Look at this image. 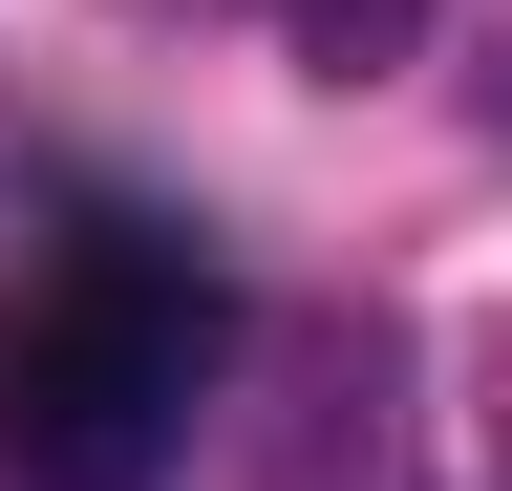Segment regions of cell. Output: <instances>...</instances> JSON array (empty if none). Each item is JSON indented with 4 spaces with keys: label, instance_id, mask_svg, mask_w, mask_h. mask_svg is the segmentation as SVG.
Wrapping results in <instances>:
<instances>
[{
    "label": "cell",
    "instance_id": "obj_1",
    "mask_svg": "<svg viewBox=\"0 0 512 491\" xmlns=\"http://www.w3.org/2000/svg\"><path fill=\"white\" fill-rule=\"evenodd\" d=\"M214 385V278L150 235H64L0 299V470L22 491H150Z\"/></svg>",
    "mask_w": 512,
    "mask_h": 491
},
{
    "label": "cell",
    "instance_id": "obj_2",
    "mask_svg": "<svg viewBox=\"0 0 512 491\" xmlns=\"http://www.w3.org/2000/svg\"><path fill=\"white\" fill-rule=\"evenodd\" d=\"M406 22H427V0H299V43H320V65H384Z\"/></svg>",
    "mask_w": 512,
    "mask_h": 491
},
{
    "label": "cell",
    "instance_id": "obj_3",
    "mask_svg": "<svg viewBox=\"0 0 512 491\" xmlns=\"http://www.w3.org/2000/svg\"><path fill=\"white\" fill-rule=\"evenodd\" d=\"M491 449H512V342H491Z\"/></svg>",
    "mask_w": 512,
    "mask_h": 491
}]
</instances>
